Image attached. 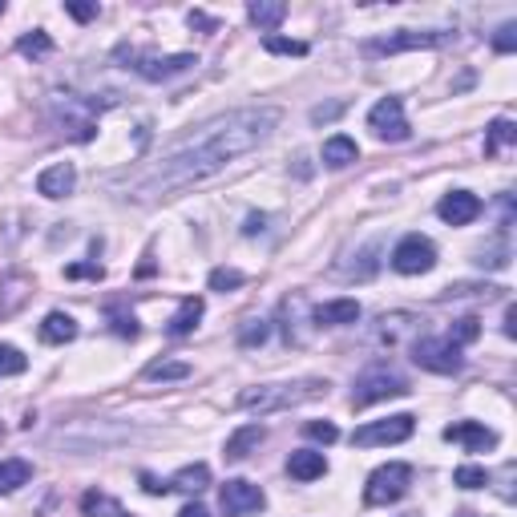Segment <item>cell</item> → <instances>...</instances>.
I'll return each mask as SVG.
<instances>
[{"instance_id": "obj_17", "label": "cell", "mask_w": 517, "mask_h": 517, "mask_svg": "<svg viewBox=\"0 0 517 517\" xmlns=\"http://www.w3.org/2000/svg\"><path fill=\"white\" fill-rule=\"evenodd\" d=\"M263 437H267V429H263V425H243L239 432H231V437H227L222 457H227V460H247L263 445Z\"/></svg>"}, {"instance_id": "obj_19", "label": "cell", "mask_w": 517, "mask_h": 517, "mask_svg": "<svg viewBox=\"0 0 517 517\" xmlns=\"http://www.w3.org/2000/svg\"><path fill=\"white\" fill-rule=\"evenodd\" d=\"M356 319H360V304L356 299H332V304L315 307V324H324V327H347Z\"/></svg>"}, {"instance_id": "obj_45", "label": "cell", "mask_w": 517, "mask_h": 517, "mask_svg": "<svg viewBox=\"0 0 517 517\" xmlns=\"http://www.w3.org/2000/svg\"><path fill=\"white\" fill-rule=\"evenodd\" d=\"M178 517H211V510L199 505V501H191V505H182V510H178Z\"/></svg>"}, {"instance_id": "obj_21", "label": "cell", "mask_w": 517, "mask_h": 517, "mask_svg": "<svg viewBox=\"0 0 517 517\" xmlns=\"http://www.w3.org/2000/svg\"><path fill=\"white\" fill-rule=\"evenodd\" d=\"M41 340L45 344H69L78 340V319L65 315V312H49L41 319Z\"/></svg>"}, {"instance_id": "obj_9", "label": "cell", "mask_w": 517, "mask_h": 517, "mask_svg": "<svg viewBox=\"0 0 517 517\" xmlns=\"http://www.w3.org/2000/svg\"><path fill=\"white\" fill-rule=\"evenodd\" d=\"M412 429H417V417H408V412H397V417H384V420H368V425H360L352 432V445L360 449H372V445H400V440L412 437Z\"/></svg>"}, {"instance_id": "obj_42", "label": "cell", "mask_w": 517, "mask_h": 517, "mask_svg": "<svg viewBox=\"0 0 517 517\" xmlns=\"http://www.w3.org/2000/svg\"><path fill=\"white\" fill-rule=\"evenodd\" d=\"M186 21H191V29H206V33H214V29H219V21H211V16H206V13H199V8H194V13L186 16Z\"/></svg>"}, {"instance_id": "obj_26", "label": "cell", "mask_w": 517, "mask_h": 517, "mask_svg": "<svg viewBox=\"0 0 517 517\" xmlns=\"http://www.w3.org/2000/svg\"><path fill=\"white\" fill-rule=\"evenodd\" d=\"M16 53H21V57H49L53 53V36L45 33V29H33V33H25L21 41H16Z\"/></svg>"}, {"instance_id": "obj_22", "label": "cell", "mask_w": 517, "mask_h": 517, "mask_svg": "<svg viewBox=\"0 0 517 517\" xmlns=\"http://www.w3.org/2000/svg\"><path fill=\"white\" fill-rule=\"evenodd\" d=\"M356 158H360V146H356L347 134H332L324 142V162L332 166V171H344V166H352Z\"/></svg>"}, {"instance_id": "obj_3", "label": "cell", "mask_w": 517, "mask_h": 517, "mask_svg": "<svg viewBox=\"0 0 517 517\" xmlns=\"http://www.w3.org/2000/svg\"><path fill=\"white\" fill-rule=\"evenodd\" d=\"M118 61H126V69H134L146 81H171L178 73L194 69L199 57L194 53H174V57H158V53H138V49H118Z\"/></svg>"}, {"instance_id": "obj_27", "label": "cell", "mask_w": 517, "mask_h": 517, "mask_svg": "<svg viewBox=\"0 0 517 517\" xmlns=\"http://www.w3.org/2000/svg\"><path fill=\"white\" fill-rule=\"evenodd\" d=\"M517 138V126L510 118H497L493 126H489V134H485V154H501L505 146H510Z\"/></svg>"}, {"instance_id": "obj_1", "label": "cell", "mask_w": 517, "mask_h": 517, "mask_svg": "<svg viewBox=\"0 0 517 517\" xmlns=\"http://www.w3.org/2000/svg\"><path fill=\"white\" fill-rule=\"evenodd\" d=\"M275 129H279V109L275 106L231 109V114L206 121L191 142L171 150V154L138 182L134 194L142 202H154V199H171V194L191 191V186L206 182V178L222 174L234 158L259 150Z\"/></svg>"}, {"instance_id": "obj_28", "label": "cell", "mask_w": 517, "mask_h": 517, "mask_svg": "<svg viewBox=\"0 0 517 517\" xmlns=\"http://www.w3.org/2000/svg\"><path fill=\"white\" fill-rule=\"evenodd\" d=\"M146 380H186L191 376V364L186 360H154V364H146Z\"/></svg>"}, {"instance_id": "obj_8", "label": "cell", "mask_w": 517, "mask_h": 517, "mask_svg": "<svg viewBox=\"0 0 517 517\" xmlns=\"http://www.w3.org/2000/svg\"><path fill=\"white\" fill-rule=\"evenodd\" d=\"M412 360L420 364L425 372H460V364H465V356H460V347L449 340V336H425V340L412 344Z\"/></svg>"}, {"instance_id": "obj_7", "label": "cell", "mask_w": 517, "mask_h": 517, "mask_svg": "<svg viewBox=\"0 0 517 517\" xmlns=\"http://www.w3.org/2000/svg\"><path fill=\"white\" fill-rule=\"evenodd\" d=\"M392 397H408V380L388 368H372L356 380L352 388V408H368L376 400H392Z\"/></svg>"}, {"instance_id": "obj_23", "label": "cell", "mask_w": 517, "mask_h": 517, "mask_svg": "<svg viewBox=\"0 0 517 517\" xmlns=\"http://www.w3.org/2000/svg\"><path fill=\"white\" fill-rule=\"evenodd\" d=\"M206 485H211V465H202V460H199V465H182L171 477V489H178V493H191V497L202 493Z\"/></svg>"}, {"instance_id": "obj_2", "label": "cell", "mask_w": 517, "mask_h": 517, "mask_svg": "<svg viewBox=\"0 0 517 517\" xmlns=\"http://www.w3.org/2000/svg\"><path fill=\"white\" fill-rule=\"evenodd\" d=\"M319 392H327L324 380H299V384H255V388H243L234 404H239L243 412H259V417H271V412L279 408H291V404H304L319 397Z\"/></svg>"}, {"instance_id": "obj_44", "label": "cell", "mask_w": 517, "mask_h": 517, "mask_svg": "<svg viewBox=\"0 0 517 517\" xmlns=\"http://www.w3.org/2000/svg\"><path fill=\"white\" fill-rule=\"evenodd\" d=\"M344 106H319V109H312V121H332L336 114H340Z\"/></svg>"}, {"instance_id": "obj_35", "label": "cell", "mask_w": 517, "mask_h": 517, "mask_svg": "<svg viewBox=\"0 0 517 517\" xmlns=\"http://www.w3.org/2000/svg\"><path fill=\"white\" fill-rule=\"evenodd\" d=\"M453 485H460V489H481V485H489V473L481 465H460L457 473H453Z\"/></svg>"}, {"instance_id": "obj_38", "label": "cell", "mask_w": 517, "mask_h": 517, "mask_svg": "<svg viewBox=\"0 0 517 517\" xmlns=\"http://www.w3.org/2000/svg\"><path fill=\"white\" fill-rule=\"evenodd\" d=\"M65 13H69L73 21H93V16H98V5H86V0H65Z\"/></svg>"}, {"instance_id": "obj_13", "label": "cell", "mask_w": 517, "mask_h": 517, "mask_svg": "<svg viewBox=\"0 0 517 517\" xmlns=\"http://www.w3.org/2000/svg\"><path fill=\"white\" fill-rule=\"evenodd\" d=\"M437 214L449 222V227H469V222L481 214V199L469 194V191H453V194H445V199L437 202Z\"/></svg>"}, {"instance_id": "obj_20", "label": "cell", "mask_w": 517, "mask_h": 517, "mask_svg": "<svg viewBox=\"0 0 517 517\" xmlns=\"http://www.w3.org/2000/svg\"><path fill=\"white\" fill-rule=\"evenodd\" d=\"M81 513L86 517H134L126 510V505L118 501V497L101 493V489H89V493H81Z\"/></svg>"}, {"instance_id": "obj_12", "label": "cell", "mask_w": 517, "mask_h": 517, "mask_svg": "<svg viewBox=\"0 0 517 517\" xmlns=\"http://www.w3.org/2000/svg\"><path fill=\"white\" fill-rule=\"evenodd\" d=\"M219 505L227 517H247V513H259L263 505H267V497H263V489L255 481H243V477H234L219 489Z\"/></svg>"}, {"instance_id": "obj_30", "label": "cell", "mask_w": 517, "mask_h": 517, "mask_svg": "<svg viewBox=\"0 0 517 517\" xmlns=\"http://www.w3.org/2000/svg\"><path fill=\"white\" fill-rule=\"evenodd\" d=\"M271 336V324L267 319H247V324L239 327V347H263Z\"/></svg>"}, {"instance_id": "obj_6", "label": "cell", "mask_w": 517, "mask_h": 517, "mask_svg": "<svg viewBox=\"0 0 517 517\" xmlns=\"http://www.w3.org/2000/svg\"><path fill=\"white\" fill-rule=\"evenodd\" d=\"M49 114H53V121L61 126V134L78 138V142H89V138L98 134V121H93V109H89L81 98H73V93H53Z\"/></svg>"}, {"instance_id": "obj_33", "label": "cell", "mask_w": 517, "mask_h": 517, "mask_svg": "<svg viewBox=\"0 0 517 517\" xmlns=\"http://www.w3.org/2000/svg\"><path fill=\"white\" fill-rule=\"evenodd\" d=\"M477 336H481V319H477V315H465V319H457V324H453L449 340H453V344L460 347V344H473Z\"/></svg>"}, {"instance_id": "obj_31", "label": "cell", "mask_w": 517, "mask_h": 517, "mask_svg": "<svg viewBox=\"0 0 517 517\" xmlns=\"http://www.w3.org/2000/svg\"><path fill=\"white\" fill-rule=\"evenodd\" d=\"M29 368V356L13 344H0V376H21Z\"/></svg>"}, {"instance_id": "obj_24", "label": "cell", "mask_w": 517, "mask_h": 517, "mask_svg": "<svg viewBox=\"0 0 517 517\" xmlns=\"http://www.w3.org/2000/svg\"><path fill=\"white\" fill-rule=\"evenodd\" d=\"M33 477V465L21 457H5L0 460V493H16L21 485H29Z\"/></svg>"}, {"instance_id": "obj_37", "label": "cell", "mask_w": 517, "mask_h": 517, "mask_svg": "<svg viewBox=\"0 0 517 517\" xmlns=\"http://www.w3.org/2000/svg\"><path fill=\"white\" fill-rule=\"evenodd\" d=\"M106 271L98 267V263H73V267H65V279H101Z\"/></svg>"}, {"instance_id": "obj_4", "label": "cell", "mask_w": 517, "mask_h": 517, "mask_svg": "<svg viewBox=\"0 0 517 517\" xmlns=\"http://www.w3.org/2000/svg\"><path fill=\"white\" fill-rule=\"evenodd\" d=\"M449 36L453 33H445V29H400L388 36H376V41H364L360 53L364 57H392V53H408V49H437Z\"/></svg>"}, {"instance_id": "obj_18", "label": "cell", "mask_w": 517, "mask_h": 517, "mask_svg": "<svg viewBox=\"0 0 517 517\" xmlns=\"http://www.w3.org/2000/svg\"><path fill=\"white\" fill-rule=\"evenodd\" d=\"M202 312H206V304L199 295H186L182 299V307L174 312V319L166 324V336H174V340H182V336H191L194 327H199V319H202Z\"/></svg>"}, {"instance_id": "obj_29", "label": "cell", "mask_w": 517, "mask_h": 517, "mask_svg": "<svg viewBox=\"0 0 517 517\" xmlns=\"http://www.w3.org/2000/svg\"><path fill=\"white\" fill-rule=\"evenodd\" d=\"M263 49L275 53V57H307V41H291V36H275V33L263 36Z\"/></svg>"}, {"instance_id": "obj_5", "label": "cell", "mask_w": 517, "mask_h": 517, "mask_svg": "<svg viewBox=\"0 0 517 517\" xmlns=\"http://www.w3.org/2000/svg\"><path fill=\"white\" fill-rule=\"evenodd\" d=\"M412 489V469L404 460H388V465L372 469L368 485H364V505H397Z\"/></svg>"}, {"instance_id": "obj_14", "label": "cell", "mask_w": 517, "mask_h": 517, "mask_svg": "<svg viewBox=\"0 0 517 517\" xmlns=\"http://www.w3.org/2000/svg\"><path fill=\"white\" fill-rule=\"evenodd\" d=\"M445 440L449 445H465L469 453H489V449H497V432L477 425V420H460V425H449L445 429Z\"/></svg>"}, {"instance_id": "obj_34", "label": "cell", "mask_w": 517, "mask_h": 517, "mask_svg": "<svg viewBox=\"0 0 517 517\" xmlns=\"http://www.w3.org/2000/svg\"><path fill=\"white\" fill-rule=\"evenodd\" d=\"M304 437L319 440V445H336V440H340V429H336L332 420H307V425H304Z\"/></svg>"}, {"instance_id": "obj_40", "label": "cell", "mask_w": 517, "mask_h": 517, "mask_svg": "<svg viewBox=\"0 0 517 517\" xmlns=\"http://www.w3.org/2000/svg\"><path fill=\"white\" fill-rule=\"evenodd\" d=\"M114 332H118V336H129V340H134V336H138V319H134V315H118V312H114Z\"/></svg>"}, {"instance_id": "obj_32", "label": "cell", "mask_w": 517, "mask_h": 517, "mask_svg": "<svg viewBox=\"0 0 517 517\" xmlns=\"http://www.w3.org/2000/svg\"><path fill=\"white\" fill-rule=\"evenodd\" d=\"M206 284H211V291H234V287L247 284V275H243V271H234V267H214Z\"/></svg>"}, {"instance_id": "obj_39", "label": "cell", "mask_w": 517, "mask_h": 517, "mask_svg": "<svg viewBox=\"0 0 517 517\" xmlns=\"http://www.w3.org/2000/svg\"><path fill=\"white\" fill-rule=\"evenodd\" d=\"M138 481H142V489H146L150 497H166V493H171V481H158L154 473H142Z\"/></svg>"}, {"instance_id": "obj_16", "label": "cell", "mask_w": 517, "mask_h": 517, "mask_svg": "<svg viewBox=\"0 0 517 517\" xmlns=\"http://www.w3.org/2000/svg\"><path fill=\"white\" fill-rule=\"evenodd\" d=\"M287 473L295 477V481H319V477L327 473V457L315 453V449H299V453L287 457Z\"/></svg>"}, {"instance_id": "obj_10", "label": "cell", "mask_w": 517, "mask_h": 517, "mask_svg": "<svg viewBox=\"0 0 517 517\" xmlns=\"http://www.w3.org/2000/svg\"><path fill=\"white\" fill-rule=\"evenodd\" d=\"M432 267H437V247L425 234H404L392 247V271H400V275H425Z\"/></svg>"}, {"instance_id": "obj_43", "label": "cell", "mask_w": 517, "mask_h": 517, "mask_svg": "<svg viewBox=\"0 0 517 517\" xmlns=\"http://www.w3.org/2000/svg\"><path fill=\"white\" fill-rule=\"evenodd\" d=\"M501 332L510 336V340H513V336H517V307H513V304L505 307V324H501Z\"/></svg>"}, {"instance_id": "obj_25", "label": "cell", "mask_w": 517, "mask_h": 517, "mask_svg": "<svg viewBox=\"0 0 517 517\" xmlns=\"http://www.w3.org/2000/svg\"><path fill=\"white\" fill-rule=\"evenodd\" d=\"M247 16L259 25V29H279L284 16H287V5H284V0H251Z\"/></svg>"}, {"instance_id": "obj_41", "label": "cell", "mask_w": 517, "mask_h": 517, "mask_svg": "<svg viewBox=\"0 0 517 517\" xmlns=\"http://www.w3.org/2000/svg\"><path fill=\"white\" fill-rule=\"evenodd\" d=\"M267 231V214H247V222H243V234L247 239H255V234Z\"/></svg>"}, {"instance_id": "obj_11", "label": "cell", "mask_w": 517, "mask_h": 517, "mask_svg": "<svg viewBox=\"0 0 517 517\" xmlns=\"http://www.w3.org/2000/svg\"><path fill=\"white\" fill-rule=\"evenodd\" d=\"M368 129L380 138V142H404L412 129H408V118H404L400 98H380L376 101L372 114H368Z\"/></svg>"}, {"instance_id": "obj_36", "label": "cell", "mask_w": 517, "mask_h": 517, "mask_svg": "<svg viewBox=\"0 0 517 517\" xmlns=\"http://www.w3.org/2000/svg\"><path fill=\"white\" fill-rule=\"evenodd\" d=\"M493 49H497V53H513V49H517V25H513V21H505L501 29H497Z\"/></svg>"}, {"instance_id": "obj_15", "label": "cell", "mask_w": 517, "mask_h": 517, "mask_svg": "<svg viewBox=\"0 0 517 517\" xmlns=\"http://www.w3.org/2000/svg\"><path fill=\"white\" fill-rule=\"evenodd\" d=\"M73 186H78L73 162H57V166H49V171H41V178H36V194H45V199H65V194H73Z\"/></svg>"}]
</instances>
